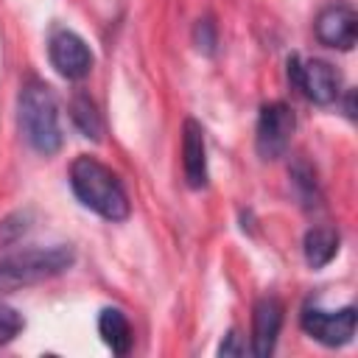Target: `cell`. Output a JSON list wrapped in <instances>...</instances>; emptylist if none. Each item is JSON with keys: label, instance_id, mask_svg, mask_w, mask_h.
Instances as JSON below:
<instances>
[{"label": "cell", "instance_id": "obj_15", "mask_svg": "<svg viewBox=\"0 0 358 358\" xmlns=\"http://www.w3.org/2000/svg\"><path fill=\"white\" fill-rule=\"evenodd\" d=\"M196 45H199V50L204 48L207 53L215 48V28H213L210 20H199V25H196Z\"/></svg>", "mask_w": 358, "mask_h": 358}, {"label": "cell", "instance_id": "obj_7", "mask_svg": "<svg viewBox=\"0 0 358 358\" xmlns=\"http://www.w3.org/2000/svg\"><path fill=\"white\" fill-rule=\"evenodd\" d=\"M302 330L324 347H341V344L352 341V336H355V308L352 305H347L341 310H322L316 305L305 308Z\"/></svg>", "mask_w": 358, "mask_h": 358}, {"label": "cell", "instance_id": "obj_5", "mask_svg": "<svg viewBox=\"0 0 358 358\" xmlns=\"http://www.w3.org/2000/svg\"><path fill=\"white\" fill-rule=\"evenodd\" d=\"M296 129L294 109L282 101H271L260 109L257 117V131H255V148L263 159H277L288 151L291 134Z\"/></svg>", "mask_w": 358, "mask_h": 358}, {"label": "cell", "instance_id": "obj_14", "mask_svg": "<svg viewBox=\"0 0 358 358\" xmlns=\"http://www.w3.org/2000/svg\"><path fill=\"white\" fill-rule=\"evenodd\" d=\"M20 330H22V316L14 308L0 305V347L8 344Z\"/></svg>", "mask_w": 358, "mask_h": 358}, {"label": "cell", "instance_id": "obj_9", "mask_svg": "<svg viewBox=\"0 0 358 358\" xmlns=\"http://www.w3.org/2000/svg\"><path fill=\"white\" fill-rule=\"evenodd\" d=\"M282 327V305L274 296H263L252 313V355L266 358L274 352L277 336Z\"/></svg>", "mask_w": 358, "mask_h": 358}, {"label": "cell", "instance_id": "obj_10", "mask_svg": "<svg viewBox=\"0 0 358 358\" xmlns=\"http://www.w3.org/2000/svg\"><path fill=\"white\" fill-rule=\"evenodd\" d=\"M182 168L190 187H204L207 182V148H204V129L190 117L182 129Z\"/></svg>", "mask_w": 358, "mask_h": 358}, {"label": "cell", "instance_id": "obj_12", "mask_svg": "<svg viewBox=\"0 0 358 358\" xmlns=\"http://www.w3.org/2000/svg\"><path fill=\"white\" fill-rule=\"evenodd\" d=\"M302 249L310 268H324L338 255V232L333 227H313L308 229Z\"/></svg>", "mask_w": 358, "mask_h": 358}, {"label": "cell", "instance_id": "obj_11", "mask_svg": "<svg viewBox=\"0 0 358 358\" xmlns=\"http://www.w3.org/2000/svg\"><path fill=\"white\" fill-rule=\"evenodd\" d=\"M98 333H101L103 344H106L112 352L126 355V352L131 350V338H134V336H131V324H129V319H126L123 310H117V308H103L101 316H98Z\"/></svg>", "mask_w": 358, "mask_h": 358}, {"label": "cell", "instance_id": "obj_3", "mask_svg": "<svg viewBox=\"0 0 358 358\" xmlns=\"http://www.w3.org/2000/svg\"><path fill=\"white\" fill-rule=\"evenodd\" d=\"M76 260V252L64 243L56 246H31L0 260V291H17L48 277L67 271Z\"/></svg>", "mask_w": 358, "mask_h": 358}, {"label": "cell", "instance_id": "obj_13", "mask_svg": "<svg viewBox=\"0 0 358 358\" xmlns=\"http://www.w3.org/2000/svg\"><path fill=\"white\" fill-rule=\"evenodd\" d=\"M70 117L76 123V129L84 134V137H92V140H101L103 134V117L95 106V101L90 95H76L70 101Z\"/></svg>", "mask_w": 358, "mask_h": 358}, {"label": "cell", "instance_id": "obj_1", "mask_svg": "<svg viewBox=\"0 0 358 358\" xmlns=\"http://www.w3.org/2000/svg\"><path fill=\"white\" fill-rule=\"evenodd\" d=\"M70 187L76 199L106 221H123L129 215V196L120 179L95 157H76L70 165Z\"/></svg>", "mask_w": 358, "mask_h": 358}, {"label": "cell", "instance_id": "obj_4", "mask_svg": "<svg viewBox=\"0 0 358 358\" xmlns=\"http://www.w3.org/2000/svg\"><path fill=\"white\" fill-rule=\"evenodd\" d=\"M288 78L299 87V92L319 103V106H327L338 98L341 92V78L336 73L333 64L322 62V59H308L302 62L299 56H291L288 59Z\"/></svg>", "mask_w": 358, "mask_h": 358}, {"label": "cell", "instance_id": "obj_2", "mask_svg": "<svg viewBox=\"0 0 358 358\" xmlns=\"http://www.w3.org/2000/svg\"><path fill=\"white\" fill-rule=\"evenodd\" d=\"M20 131L25 143L36 154H56L62 148V126H59V106L48 84L28 81L20 92Z\"/></svg>", "mask_w": 358, "mask_h": 358}, {"label": "cell", "instance_id": "obj_6", "mask_svg": "<svg viewBox=\"0 0 358 358\" xmlns=\"http://www.w3.org/2000/svg\"><path fill=\"white\" fill-rule=\"evenodd\" d=\"M48 56H50V64L56 67L59 76L64 78H84L90 70H92V50L90 45L70 28H59L50 34L48 39Z\"/></svg>", "mask_w": 358, "mask_h": 358}, {"label": "cell", "instance_id": "obj_8", "mask_svg": "<svg viewBox=\"0 0 358 358\" xmlns=\"http://www.w3.org/2000/svg\"><path fill=\"white\" fill-rule=\"evenodd\" d=\"M316 39L336 50H350L358 36V14L350 3H330L316 14Z\"/></svg>", "mask_w": 358, "mask_h": 358}, {"label": "cell", "instance_id": "obj_16", "mask_svg": "<svg viewBox=\"0 0 358 358\" xmlns=\"http://www.w3.org/2000/svg\"><path fill=\"white\" fill-rule=\"evenodd\" d=\"M243 350H246V347H243V344H238V333H229V336H227V341L218 347V352H221V355H241Z\"/></svg>", "mask_w": 358, "mask_h": 358}]
</instances>
